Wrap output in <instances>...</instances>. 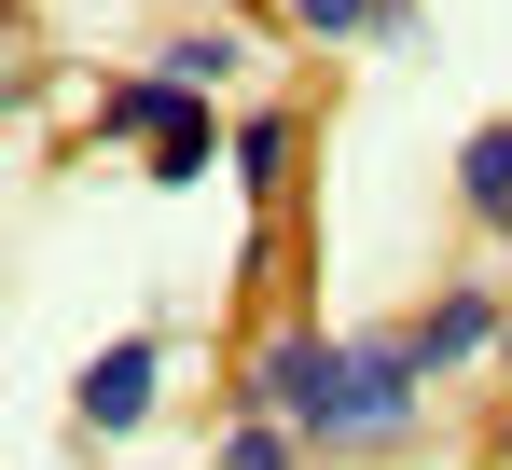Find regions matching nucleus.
Segmentation results:
<instances>
[{"instance_id": "nucleus-1", "label": "nucleus", "mask_w": 512, "mask_h": 470, "mask_svg": "<svg viewBox=\"0 0 512 470\" xmlns=\"http://www.w3.org/2000/svg\"><path fill=\"white\" fill-rule=\"evenodd\" d=\"M416 388H429L416 332H346V388H333V429H319V443H346V457H388V443L416 429Z\"/></svg>"}, {"instance_id": "nucleus-2", "label": "nucleus", "mask_w": 512, "mask_h": 470, "mask_svg": "<svg viewBox=\"0 0 512 470\" xmlns=\"http://www.w3.org/2000/svg\"><path fill=\"white\" fill-rule=\"evenodd\" d=\"M250 388H263V415H291V429L319 443V429H333V388H346V332H263Z\"/></svg>"}, {"instance_id": "nucleus-3", "label": "nucleus", "mask_w": 512, "mask_h": 470, "mask_svg": "<svg viewBox=\"0 0 512 470\" xmlns=\"http://www.w3.org/2000/svg\"><path fill=\"white\" fill-rule=\"evenodd\" d=\"M153 388H167V332H111L84 360V388H70V415H84L97 443H125V429L153 415Z\"/></svg>"}, {"instance_id": "nucleus-4", "label": "nucleus", "mask_w": 512, "mask_h": 470, "mask_svg": "<svg viewBox=\"0 0 512 470\" xmlns=\"http://www.w3.org/2000/svg\"><path fill=\"white\" fill-rule=\"evenodd\" d=\"M499 332H512V318H499V291H443V305L416 318V360H429V374H457V360H485Z\"/></svg>"}, {"instance_id": "nucleus-5", "label": "nucleus", "mask_w": 512, "mask_h": 470, "mask_svg": "<svg viewBox=\"0 0 512 470\" xmlns=\"http://www.w3.org/2000/svg\"><path fill=\"white\" fill-rule=\"evenodd\" d=\"M457 208L512 235V125H471V139H457Z\"/></svg>"}, {"instance_id": "nucleus-6", "label": "nucleus", "mask_w": 512, "mask_h": 470, "mask_svg": "<svg viewBox=\"0 0 512 470\" xmlns=\"http://www.w3.org/2000/svg\"><path fill=\"white\" fill-rule=\"evenodd\" d=\"M291 28H319V42H416V0H291Z\"/></svg>"}, {"instance_id": "nucleus-7", "label": "nucleus", "mask_w": 512, "mask_h": 470, "mask_svg": "<svg viewBox=\"0 0 512 470\" xmlns=\"http://www.w3.org/2000/svg\"><path fill=\"white\" fill-rule=\"evenodd\" d=\"M291 457H305V429H291V415H263V401L222 429V470H291Z\"/></svg>"}, {"instance_id": "nucleus-8", "label": "nucleus", "mask_w": 512, "mask_h": 470, "mask_svg": "<svg viewBox=\"0 0 512 470\" xmlns=\"http://www.w3.org/2000/svg\"><path fill=\"white\" fill-rule=\"evenodd\" d=\"M277 166H291V125H277V111H250V125H236V180H250V194H263Z\"/></svg>"}, {"instance_id": "nucleus-9", "label": "nucleus", "mask_w": 512, "mask_h": 470, "mask_svg": "<svg viewBox=\"0 0 512 470\" xmlns=\"http://www.w3.org/2000/svg\"><path fill=\"white\" fill-rule=\"evenodd\" d=\"M499 443H512V429H499Z\"/></svg>"}]
</instances>
